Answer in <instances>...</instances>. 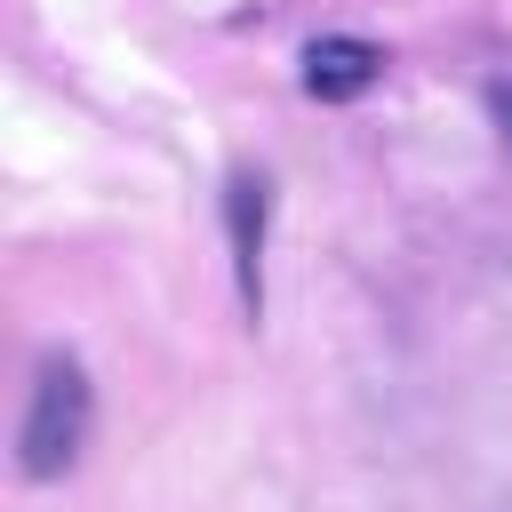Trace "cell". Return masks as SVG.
I'll use <instances>...</instances> for the list:
<instances>
[{
	"label": "cell",
	"instance_id": "cell-3",
	"mask_svg": "<svg viewBox=\"0 0 512 512\" xmlns=\"http://www.w3.org/2000/svg\"><path fill=\"white\" fill-rule=\"evenodd\" d=\"M224 216H232V264H240V296L248 312L264 304V176H232L224 184Z\"/></svg>",
	"mask_w": 512,
	"mask_h": 512
},
{
	"label": "cell",
	"instance_id": "cell-2",
	"mask_svg": "<svg viewBox=\"0 0 512 512\" xmlns=\"http://www.w3.org/2000/svg\"><path fill=\"white\" fill-rule=\"evenodd\" d=\"M376 80H384V48L360 40V32H328V40L304 48V88H312L320 104H352V96H368Z\"/></svg>",
	"mask_w": 512,
	"mask_h": 512
},
{
	"label": "cell",
	"instance_id": "cell-1",
	"mask_svg": "<svg viewBox=\"0 0 512 512\" xmlns=\"http://www.w3.org/2000/svg\"><path fill=\"white\" fill-rule=\"evenodd\" d=\"M80 448H88V376H80V360L56 352L32 376V400H24V424H16V472L56 480V472H72Z\"/></svg>",
	"mask_w": 512,
	"mask_h": 512
},
{
	"label": "cell",
	"instance_id": "cell-4",
	"mask_svg": "<svg viewBox=\"0 0 512 512\" xmlns=\"http://www.w3.org/2000/svg\"><path fill=\"white\" fill-rule=\"evenodd\" d=\"M488 104H496V128H504V144H512V80H496V88H488Z\"/></svg>",
	"mask_w": 512,
	"mask_h": 512
}]
</instances>
